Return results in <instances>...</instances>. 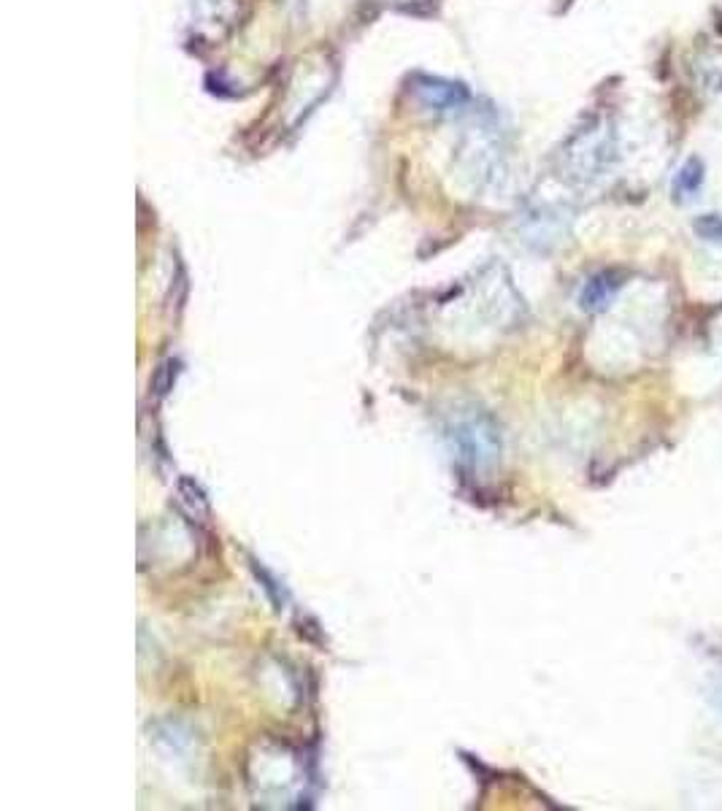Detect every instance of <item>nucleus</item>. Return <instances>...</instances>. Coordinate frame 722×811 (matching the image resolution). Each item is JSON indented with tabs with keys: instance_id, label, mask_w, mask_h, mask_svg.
<instances>
[{
	"instance_id": "39448f33",
	"label": "nucleus",
	"mask_w": 722,
	"mask_h": 811,
	"mask_svg": "<svg viewBox=\"0 0 722 811\" xmlns=\"http://www.w3.org/2000/svg\"><path fill=\"white\" fill-rule=\"evenodd\" d=\"M179 497H182L184 506H187L195 517H209V501H206V492L200 490V484L195 482V479H179Z\"/></svg>"
},
{
	"instance_id": "20e7f679",
	"label": "nucleus",
	"mask_w": 722,
	"mask_h": 811,
	"mask_svg": "<svg viewBox=\"0 0 722 811\" xmlns=\"http://www.w3.org/2000/svg\"><path fill=\"white\" fill-rule=\"evenodd\" d=\"M701 184H703V162L698 158H690L685 165L680 168V173H676L674 198H680V200L693 198V195L701 189Z\"/></svg>"
},
{
	"instance_id": "f257e3e1",
	"label": "nucleus",
	"mask_w": 722,
	"mask_h": 811,
	"mask_svg": "<svg viewBox=\"0 0 722 811\" xmlns=\"http://www.w3.org/2000/svg\"><path fill=\"white\" fill-rule=\"evenodd\" d=\"M452 452L457 460L472 471H487L501 460L503 441L498 422L487 411L472 408L466 414H457L455 422L446 430Z\"/></svg>"
},
{
	"instance_id": "7ed1b4c3",
	"label": "nucleus",
	"mask_w": 722,
	"mask_h": 811,
	"mask_svg": "<svg viewBox=\"0 0 722 811\" xmlns=\"http://www.w3.org/2000/svg\"><path fill=\"white\" fill-rule=\"evenodd\" d=\"M620 279L614 277L612 271L596 273L592 279H587V284L582 287L579 293V306L585 311H603L609 304H612L614 293L620 290Z\"/></svg>"
},
{
	"instance_id": "0eeeda50",
	"label": "nucleus",
	"mask_w": 722,
	"mask_h": 811,
	"mask_svg": "<svg viewBox=\"0 0 722 811\" xmlns=\"http://www.w3.org/2000/svg\"><path fill=\"white\" fill-rule=\"evenodd\" d=\"M252 568H255V576H257V579L262 581V587H266V590H268V595H271V601H273V603H282V601H284V595H282V587H277V579H273V576L268 574L266 568L257 566L255 561H252Z\"/></svg>"
},
{
	"instance_id": "423d86ee",
	"label": "nucleus",
	"mask_w": 722,
	"mask_h": 811,
	"mask_svg": "<svg viewBox=\"0 0 722 811\" xmlns=\"http://www.w3.org/2000/svg\"><path fill=\"white\" fill-rule=\"evenodd\" d=\"M176 377H179V360H173V357L162 360L152 377L155 398H166V395L173 390V384H176Z\"/></svg>"
},
{
	"instance_id": "f03ea898",
	"label": "nucleus",
	"mask_w": 722,
	"mask_h": 811,
	"mask_svg": "<svg viewBox=\"0 0 722 811\" xmlns=\"http://www.w3.org/2000/svg\"><path fill=\"white\" fill-rule=\"evenodd\" d=\"M414 95H417L419 106L433 111V114H455V111H461L472 100V93L463 84L430 79V76H423V79L414 82Z\"/></svg>"
},
{
	"instance_id": "6e6552de",
	"label": "nucleus",
	"mask_w": 722,
	"mask_h": 811,
	"mask_svg": "<svg viewBox=\"0 0 722 811\" xmlns=\"http://www.w3.org/2000/svg\"><path fill=\"white\" fill-rule=\"evenodd\" d=\"M696 231L701 233L703 238H712V242H714V238L722 236V220H718V217H714V214L701 217V220L696 222Z\"/></svg>"
}]
</instances>
